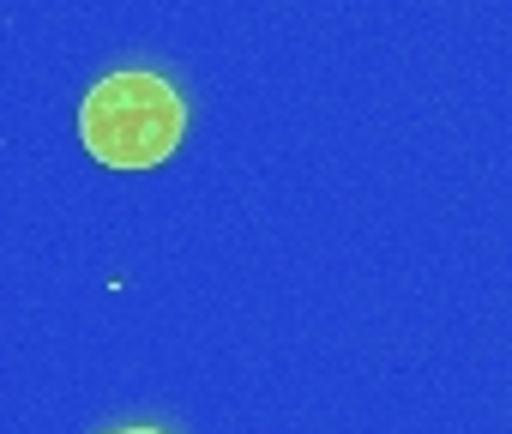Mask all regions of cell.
<instances>
[{
  "label": "cell",
  "mask_w": 512,
  "mask_h": 434,
  "mask_svg": "<svg viewBox=\"0 0 512 434\" xmlns=\"http://www.w3.org/2000/svg\"><path fill=\"white\" fill-rule=\"evenodd\" d=\"M187 133V103L163 73H109L79 103V139L103 169H157Z\"/></svg>",
  "instance_id": "obj_1"
},
{
  "label": "cell",
  "mask_w": 512,
  "mask_h": 434,
  "mask_svg": "<svg viewBox=\"0 0 512 434\" xmlns=\"http://www.w3.org/2000/svg\"><path fill=\"white\" fill-rule=\"evenodd\" d=\"M109 434H163V428H109Z\"/></svg>",
  "instance_id": "obj_2"
}]
</instances>
